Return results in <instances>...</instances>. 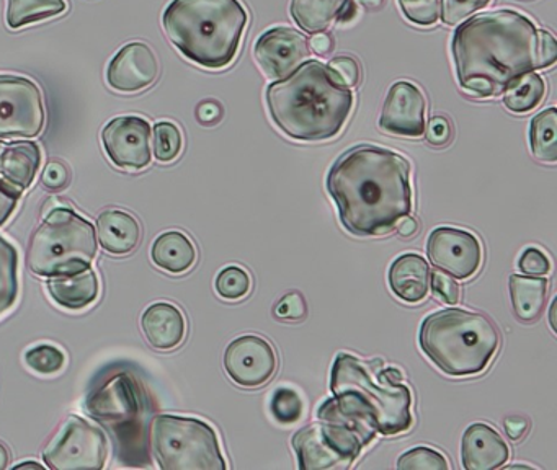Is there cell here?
<instances>
[{"instance_id":"obj_47","label":"cell","mask_w":557,"mask_h":470,"mask_svg":"<svg viewBox=\"0 0 557 470\" xmlns=\"http://www.w3.org/2000/svg\"><path fill=\"white\" fill-rule=\"evenodd\" d=\"M309 49L315 54L325 55L334 48V41H332L331 35L327 33L319 32L314 33L311 39H309Z\"/></svg>"},{"instance_id":"obj_41","label":"cell","mask_w":557,"mask_h":470,"mask_svg":"<svg viewBox=\"0 0 557 470\" xmlns=\"http://www.w3.org/2000/svg\"><path fill=\"white\" fill-rule=\"evenodd\" d=\"M518 268L521 273L530 274V276H544V274L550 271V261L540 248H527L521 253L520 261H518Z\"/></svg>"},{"instance_id":"obj_24","label":"cell","mask_w":557,"mask_h":470,"mask_svg":"<svg viewBox=\"0 0 557 470\" xmlns=\"http://www.w3.org/2000/svg\"><path fill=\"white\" fill-rule=\"evenodd\" d=\"M48 293L58 306L81 310L96 302L100 293L99 276L92 270L70 276H54L48 281Z\"/></svg>"},{"instance_id":"obj_9","label":"cell","mask_w":557,"mask_h":470,"mask_svg":"<svg viewBox=\"0 0 557 470\" xmlns=\"http://www.w3.org/2000/svg\"><path fill=\"white\" fill-rule=\"evenodd\" d=\"M149 444L162 470H226L220 437L207 421L158 415L149 426Z\"/></svg>"},{"instance_id":"obj_54","label":"cell","mask_w":557,"mask_h":470,"mask_svg":"<svg viewBox=\"0 0 557 470\" xmlns=\"http://www.w3.org/2000/svg\"><path fill=\"white\" fill-rule=\"evenodd\" d=\"M554 317H556V299H554L553 304H550L549 310V325L550 329H553V332H556V322H554Z\"/></svg>"},{"instance_id":"obj_22","label":"cell","mask_w":557,"mask_h":470,"mask_svg":"<svg viewBox=\"0 0 557 470\" xmlns=\"http://www.w3.org/2000/svg\"><path fill=\"white\" fill-rule=\"evenodd\" d=\"M430 267L416 253L400 255L389 268L391 290L407 304H419L430 290Z\"/></svg>"},{"instance_id":"obj_38","label":"cell","mask_w":557,"mask_h":470,"mask_svg":"<svg viewBox=\"0 0 557 470\" xmlns=\"http://www.w3.org/2000/svg\"><path fill=\"white\" fill-rule=\"evenodd\" d=\"M491 0H440V16L446 25L455 26L484 9Z\"/></svg>"},{"instance_id":"obj_33","label":"cell","mask_w":557,"mask_h":470,"mask_svg":"<svg viewBox=\"0 0 557 470\" xmlns=\"http://www.w3.org/2000/svg\"><path fill=\"white\" fill-rule=\"evenodd\" d=\"M252 289V277L240 267H227L218 274L216 293L223 299L236 302L244 299Z\"/></svg>"},{"instance_id":"obj_39","label":"cell","mask_w":557,"mask_h":470,"mask_svg":"<svg viewBox=\"0 0 557 470\" xmlns=\"http://www.w3.org/2000/svg\"><path fill=\"white\" fill-rule=\"evenodd\" d=\"M308 313V304L301 293H288L280 299L275 306V316L280 320H289V322H298Z\"/></svg>"},{"instance_id":"obj_21","label":"cell","mask_w":557,"mask_h":470,"mask_svg":"<svg viewBox=\"0 0 557 470\" xmlns=\"http://www.w3.org/2000/svg\"><path fill=\"white\" fill-rule=\"evenodd\" d=\"M141 329L152 348L171 351L184 342L187 320L174 304L156 302L143 313Z\"/></svg>"},{"instance_id":"obj_4","label":"cell","mask_w":557,"mask_h":470,"mask_svg":"<svg viewBox=\"0 0 557 470\" xmlns=\"http://www.w3.org/2000/svg\"><path fill=\"white\" fill-rule=\"evenodd\" d=\"M354 91L329 65L306 61L267 88L270 116L283 134L302 143L337 136L354 110Z\"/></svg>"},{"instance_id":"obj_29","label":"cell","mask_w":557,"mask_h":470,"mask_svg":"<svg viewBox=\"0 0 557 470\" xmlns=\"http://www.w3.org/2000/svg\"><path fill=\"white\" fill-rule=\"evenodd\" d=\"M557 110L554 107L541 111L531 120L530 146L541 162L554 163L557 160Z\"/></svg>"},{"instance_id":"obj_36","label":"cell","mask_w":557,"mask_h":470,"mask_svg":"<svg viewBox=\"0 0 557 470\" xmlns=\"http://www.w3.org/2000/svg\"><path fill=\"white\" fill-rule=\"evenodd\" d=\"M28 368L40 374H54L63 369L66 356L53 345H38L25 352Z\"/></svg>"},{"instance_id":"obj_15","label":"cell","mask_w":557,"mask_h":470,"mask_svg":"<svg viewBox=\"0 0 557 470\" xmlns=\"http://www.w3.org/2000/svg\"><path fill=\"white\" fill-rule=\"evenodd\" d=\"M151 124L145 118H113L102 131L107 156L120 169H145L151 163Z\"/></svg>"},{"instance_id":"obj_18","label":"cell","mask_w":557,"mask_h":470,"mask_svg":"<svg viewBox=\"0 0 557 470\" xmlns=\"http://www.w3.org/2000/svg\"><path fill=\"white\" fill-rule=\"evenodd\" d=\"M159 77V61L146 42L123 46L107 69L110 87L123 94H136L154 84Z\"/></svg>"},{"instance_id":"obj_3","label":"cell","mask_w":557,"mask_h":470,"mask_svg":"<svg viewBox=\"0 0 557 470\" xmlns=\"http://www.w3.org/2000/svg\"><path fill=\"white\" fill-rule=\"evenodd\" d=\"M376 364L341 352L331 371L332 398L319 407L318 420L354 421L383 436L409 431L413 424L412 394L403 384V372L381 369V359Z\"/></svg>"},{"instance_id":"obj_34","label":"cell","mask_w":557,"mask_h":470,"mask_svg":"<svg viewBox=\"0 0 557 470\" xmlns=\"http://www.w3.org/2000/svg\"><path fill=\"white\" fill-rule=\"evenodd\" d=\"M184 139L174 123L162 121L154 127V153L159 162H172L182 152Z\"/></svg>"},{"instance_id":"obj_26","label":"cell","mask_w":557,"mask_h":470,"mask_svg":"<svg viewBox=\"0 0 557 470\" xmlns=\"http://www.w3.org/2000/svg\"><path fill=\"white\" fill-rule=\"evenodd\" d=\"M151 257L161 270L182 274L190 270L197 261V248L184 232L169 231L156 238Z\"/></svg>"},{"instance_id":"obj_23","label":"cell","mask_w":557,"mask_h":470,"mask_svg":"<svg viewBox=\"0 0 557 470\" xmlns=\"http://www.w3.org/2000/svg\"><path fill=\"white\" fill-rule=\"evenodd\" d=\"M97 231L102 248L113 255L129 253L141 240L138 219L122 209L102 212L97 219Z\"/></svg>"},{"instance_id":"obj_16","label":"cell","mask_w":557,"mask_h":470,"mask_svg":"<svg viewBox=\"0 0 557 470\" xmlns=\"http://www.w3.org/2000/svg\"><path fill=\"white\" fill-rule=\"evenodd\" d=\"M253 51L260 69L270 78L288 77L311 54L308 38L298 29L286 26H276L263 33L257 39Z\"/></svg>"},{"instance_id":"obj_35","label":"cell","mask_w":557,"mask_h":470,"mask_svg":"<svg viewBox=\"0 0 557 470\" xmlns=\"http://www.w3.org/2000/svg\"><path fill=\"white\" fill-rule=\"evenodd\" d=\"M397 469L403 470H448L446 457L432 447H413L397 460Z\"/></svg>"},{"instance_id":"obj_30","label":"cell","mask_w":557,"mask_h":470,"mask_svg":"<svg viewBox=\"0 0 557 470\" xmlns=\"http://www.w3.org/2000/svg\"><path fill=\"white\" fill-rule=\"evenodd\" d=\"M18 297L17 248L0 235V316L12 309Z\"/></svg>"},{"instance_id":"obj_42","label":"cell","mask_w":557,"mask_h":470,"mask_svg":"<svg viewBox=\"0 0 557 470\" xmlns=\"http://www.w3.org/2000/svg\"><path fill=\"white\" fill-rule=\"evenodd\" d=\"M329 67L347 87H355L360 81V65L350 55H337L329 62Z\"/></svg>"},{"instance_id":"obj_10","label":"cell","mask_w":557,"mask_h":470,"mask_svg":"<svg viewBox=\"0 0 557 470\" xmlns=\"http://www.w3.org/2000/svg\"><path fill=\"white\" fill-rule=\"evenodd\" d=\"M376 434L363 424L327 418L301 428L292 444L301 470H347Z\"/></svg>"},{"instance_id":"obj_13","label":"cell","mask_w":557,"mask_h":470,"mask_svg":"<svg viewBox=\"0 0 557 470\" xmlns=\"http://www.w3.org/2000/svg\"><path fill=\"white\" fill-rule=\"evenodd\" d=\"M426 255L436 270L455 280H469L482 264L481 242L461 228H435L426 242Z\"/></svg>"},{"instance_id":"obj_56","label":"cell","mask_w":557,"mask_h":470,"mask_svg":"<svg viewBox=\"0 0 557 470\" xmlns=\"http://www.w3.org/2000/svg\"><path fill=\"white\" fill-rule=\"evenodd\" d=\"M508 469H531V467L530 466H518V463H517V466H510V467H508Z\"/></svg>"},{"instance_id":"obj_25","label":"cell","mask_w":557,"mask_h":470,"mask_svg":"<svg viewBox=\"0 0 557 470\" xmlns=\"http://www.w3.org/2000/svg\"><path fill=\"white\" fill-rule=\"evenodd\" d=\"M508 286L515 317L521 322H536L546 307L549 281L544 276L511 274Z\"/></svg>"},{"instance_id":"obj_53","label":"cell","mask_w":557,"mask_h":470,"mask_svg":"<svg viewBox=\"0 0 557 470\" xmlns=\"http://www.w3.org/2000/svg\"><path fill=\"white\" fill-rule=\"evenodd\" d=\"M361 5L367 7V9H380L383 5L384 0H360Z\"/></svg>"},{"instance_id":"obj_6","label":"cell","mask_w":557,"mask_h":470,"mask_svg":"<svg viewBox=\"0 0 557 470\" xmlns=\"http://www.w3.org/2000/svg\"><path fill=\"white\" fill-rule=\"evenodd\" d=\"M419 345L426 358L453 378L481 374L500 346L494 323L479 312L445 309L423 319Z\"/></svg>"},{"instance_id":"obj_28","label":"cell","mask_w":557,"mask_h":470,"mask_svg":"<svg viewBox=\"0 0 557 470\" xmlns=\"http://www.w3.org/2000/svg\"><path fill=\"white\" fill-rule=\"evenodd\" d=\"M344 0H292V16L308 33L324 32L335 20Z\"/></svg>"},{"instance_id":"obj_43","label":"cell","mask_w":557,"mask_h":470,"mask_svg":"<svg viewBox=\"0 0 557 470\" xmlns=\"http://www.w3.org/2000/svg\"><path fill=\"white\" fill-rule=\"evenodd\" d=\"M426 140L432 146H446L451 140L453 127L445 116H433L425 126Z\"/></svg>"},{"instance_id":"obj_1","label":"cell","mask_w":557,"mask_h":470,"mask_svg":"<svg viewBox=\"0 0 557 470\" xmlns=\"http://www.w3.org/2000/svg\"><path fill=\"white\" fill-rule=\"evenodd\" d=\"M345 231L357 237L389 234L412 211L410 163L380 146L342 153L325 180Z\"/></svg>"},{"instance_id":"obj_49","label":"cell","mask_w":557,"mask_h":470,"mask_svg":"<svg viewBox=\"0 0 557 470\" xmlns=\"http://www.w3.org/2000/svg\"><path fill=\"white\" fill-rule=\"evenodd\" d=\"M198 120L203 124H213L221 120V107L214 101H205L198 108Z\"/></svg>"},{"instance_id":"obj_57","label":"cell","mask_w":557,"mask_h":470,"mask_svg":"<svg viewBox=\"0 0 557 470\" xmlns=\"http://www.w3.org/2000/svg\"><path fill=\"white\" fill-rule=\"evenodd\" d=\"M2 146H4V144L0 143V149H2Z\"/></svg>"},{"instance_id":"obj_50","label":"cell","mask_w":557,"mask_h":470,"mask_svg":"<svg viewBox=\"0 0 557 470\" xmlns=\"http://www.w3.org/2000/svg\"><path fill=\"white\" fill-rule=\"evenodd\" d=\"M357 16L358 7L355 0H344L341 9H338L337 15H335V20H337V23H341V25H350Z\"/></svg>"},{"instance_id":"obj_5","label":"cell","mask_w":557,"mask_h":470,"mask_svg":"<svg viewBox=\"0 0 557 470\" xmlns=\"http://www.w3.org/2000/svg\"><path fill=\"white\" fill-rule=\"evenodd\" d=\"M247 22L240 0H172L162 16L175 48L205 69L227 67L234 61Z\"/></svg>"},{"instance_id":"obj_51","label":"cell","mask_w":557,"mask_h":470,"mask_svg":"<svg viewBox=\"0 0 557 470\" xmlns=\"http://www.w3.org/2000/svg\"><path fill=\"white\" fill-rule=\"evenodd\" d=\"M397 231H399L403 237H410V235L417 234V231H419V222L406 215V218L400 219L399 224H397Z\"/></svg>"},{"instance_id":"obj_14","label":"cell","mask_w":557,"mask_h":470,"mask_svg":"<svg viewBox=\"0 0 557 470\" xmlns=\"http://www.w3.org/2000/svg\"><path fill=\"white\" fill-rule=\"evenodd\" d=\"M278 368L275 348L262 336L244 335L233 339L224 352V369L240 387L267 384Z\"/></svg>"},{"instance_id":"obj_27","label":"cell","mask_w":557,"mask_h":470,"mask_svg":"<svg viewBox=\"0 0 557 470\" xmlns=\"http://www.w3.org/2000/svg\"><path fill=\"white\" fill-rule=\"evenodd\" d=\"M546 84L541 75L527 72L504 90V104L511 113H528L543 101Z\"/></svg>"},{"instance_id":"obj_40","label":"cell","mask_w":557,"mask_h":470,"mask_svg":"<svg viewBox=\"0 0 557 470\" xmlns=\"http://www.w3.org/2000/svg\"><path fill=\"white\" fill-rule=\"evenodd\" d=\"M430 287H432L433 294L443 302L451 304V306L459 302L461 290H459L455 277L449 276V274L443 273V271L430 274Z\"/></svg>"},{"instance_id":"obj_46","label":"cell","mask_w":557,"mask_h":470,"mask_svg":"<svg viewBox=\"0 0 557 470\" xmlns=\"http://www.w3.org/2000/svg\"><path fill=\"white\" fill-rule=\"evenodd\" d=\"M18 199H21V195L0 185V225H4L11 219V215L14 214Z\"/></svg>"},{"instance_id":"obj_2","label":"cell","mask_w":557,"mask_h":470,"mask_svg":"<svg viewBox=\"0 0 557 470\" xmlns=\"http://www.w3.org/2000/svg\"><path fill=\"white\" fill-rule=\"evenodd\" d=\"M537 28L523 13L495 10L458 26L451 51L459 85L479 98L497 97L527 72L540 69Z\"/></svg>"},{"instance_id":"obj_37","label":"cell","mask_w":557,"mask_h":470,"mask_svg":"<svg viewBox=\"0 0 557 470\" xmlns=\"http://www.w3.org/2000/svg\"><path fill=\"white\" fill-rule=\"evenodd\" d=\"M407 20L419 26L435 25L440 20V0H399Z\"/></svg>"},{"instance_id":"obj_12","label":"cell","mask_w":557,"mask_h":470,"mask_svg":"<svg viewBox=\"0 0 557 470\" xmlns=\"http://www.w3.org/2000/svg\"><path fill=\"white\" fill-rule=\"evenodd\" d=\"M45 126L40 88L21 75L0 74V139H30Z\"/></svg>"},{"instance_id":"obj_52","label":"cell","mask_w":557,"mask_h":470,"mask_svg":"<svg viewBox=\"0 0 557 470\" xmlns=\"http://www.w3.org/2000/svg\"><path fill=\"white\" fill-rule=\"evenodd\" d=\"M9 460H11V454H9L8 447L0 443V470L8 469Z\"/></svg>"},{"instance_id":"obj_20","label":"cell","mask_w":557,"mask_h":470,"mask_svg":"<svg viewBox=\"0 0 557 470\" xmlns=\"http://www.w3.org/2000/svg\"><path fill=\"white\" fill-rule=\"evenodd\" d=\"M41 166V149L37 143L21 140L0 149V185L22 195L30 188Z\"/></svg>"},{"instance_id":"obj_55","label":"cell","mask_w":557,"mask_h":470,"mask_svg":"<svg viewBox=\"0 0 557 470\" xmlns=\"http://www.w3.org/2000/svg\"><path fill=\"white\" fill-rule=\"evenodd\" d=\"M17 469H25V467H32V469H41L44 470V466L40 462H22L18 463Z\"/></svg>"},{"instance_id":"obj_44","label":"cell","mask_w":557,"mask_h":470,"mask_svg":"<svg viewBox=\"0 0 557 470\" xmlns=\"http://www.w3.org/2000/svg\"><path fill=\"white\" fill-rule=\"evenodd\" d=\"M537 55H540V69L550 67L557 59V45L554 36L547 29H537Z\"/></svg>"},{"instance_id":"obj_11","label":"cell","mask_w":557,"mask_h":470,"mask_svg":"<svg viewBox=\"0 0 557 470\" xmlns=\"http://www.w3.org/2000/svg\"><path fill=\"white\" fill-rule=\"evenodd\" d=\"M107 436L84 418L71 417L44 453L53 470H100L107 462Z\"/></svg>"},{"instance_id":"obj_32","label":"cell","mask_w":557,"mask_h":470,"mask_svg":"<svg viewBox=\"0 0 557 470\" xmlns=\"http://www.w3.org/2000/svg\"><path fill=\"white\" fill-rule=\"evenodd\" d=\"M270 410L280 424H293L301 420L305 401L295 388L280 387L273 392Z\"/></svg>"},{"instance_id":"obj_17","label":"cell","mask_w":557,"mask_h":470,"mask_svg":"<svg viewBox=\"0 0 557 470\" xmlns=\"http://www.w3.org/2000/svg\"><path fill=\"white\" fill-rule=\"evenodd\" d=\"M425 126L426 101L422 90L410 82H396L381 110V129L394 136L419 137L425 133Z\"/></svg>"},{"instance_id":"obj_48","label":"cell","mask_w":557,"mask_h":470,"mask_svg":"<svg viewBox=\"0 0 557 470\" xmlns=\"http://www.w3.org/2000/svg\"><path fill=\"white\" fill-rule=\"evenodd\" d=\"M504 426L505 431H507L508 436H510L511 440L513 441H518L524 436V433H527L530 423H528L527 418L510 417L507 418V420H505Z\"/></svg>"},{"instance_id":"obj_19","label":"cell","mask_w":557,"mask_h":470,"mask_svg":"<svg viewBox=\"0 0 557 470\" xmlns=\"http://www.w3.org/2000/svg\"><path fill=\"white\" fill-rule=\"evenodd\" d=\"M510 459V447L495 428L474 423L461 440L462 467L468 470L500 469Z\"/></svg>"},{"instance_id":"obj_45","label":"cell","mask_w":557,"mask_h":470,"mask_svg":"<svg viewBox=\"0 0 557 470\" xmlns=\"http://www.w3.org/2000/svg\"><path fill=\"white\" fill-rule=\"evenodd\" d=\"M41 180H44V185L47 186L48 189H57L64 188L70 182V172H67V166L61 162H51L48 163L47 169L44 170V175H41Z\"/></svg>"},{"instance_id":"obj_8","label":"cell","mask_w":557,"mask_h":470,"mask_svg":"<svg viewBox=\"0 0 557 470\" xmlns=\"http://www.w3.org/2000/svg\"><path fill=\"white\" fill-rule=\"evenodd\" d=\"M97 255L96 228L73 209L57 208L38 225L27 247V267L38 276L89 270Z\"/></svg>"},{"instance_id":"obj_7","label":"cell","mask_w":557,"mask_h":470,"mask_svg":"<svg viewBox=\"0 0 557 470\" xmlns=\"http://www.w3.org/2000/svg\"><path fill=\"white\" fill-rule=\"evenodd\" d=\"M86 410L112 434L119 459L132 466H141L139 459L149 463L151 407L148 394L135 375L129 372L112 375L89 395Z\"/></svg>"},{"instance_id":"obj_31","label":"cell","mask_w":557,"mask_h":470,"mask_svg":"<svg viewBox=\"0 0 557 470\" xmlns=\"http://www.w3.org/2000/svg\"><path fill=\"white\" fill-rule=\"evenodd\" d=\"M66 10L64 0H8V23L17 29L28 23L41 22Z\"/></svg>"}]
</instances>
